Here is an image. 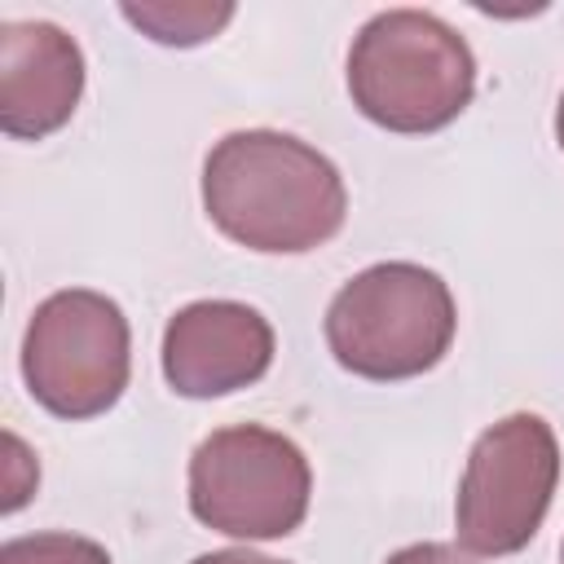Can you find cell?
I'll use <instances>...</instances> for the list:
<instances>
[{"label":"cell","mask_w":564,"mask_h":564,"mask_svg":"<svg viewBox=\"0 0 564 564\" xmlns=\"http://www.w3.org/2000/svg\"><path fill=\"white\" fill-rule=\"evenodd\" d=\"M560 485V441L542 414L516 410L489 423L463 467L454 498L458 546L471 555H516L524 551Z\"/></svg>","instance_id":"obj_6"},{"label":"cell","mask_w":564,"mask_h":564,"mask_svg":"<svg viewBox=\"0 0 564 564\" xmlns=\"http://www.w3.org/2000/svg\"><path fill=\"white\" fill-rule=\"evenodd\" d=\"M0 564H115L110 551L84 533H26L0 546Z\"/></svg>","instance_id":"obj_10"},{"label":"cell","mask_w":564,"mask_h":564,"mask_svg":"<svg viewBox=\"0 0 564 564\" xmlns=\"http://www.w3.org/2000/svg\"><path fill=\"white\" fill-rule=\"evenodd\" d=\"M555 141L564 150V93H560V106H555Z\"/></svg>","instance_id":"obj_13"},{"label":"cell","mask_w":564,"mask_h":564,"mask_svg":"<svg viewBox=\"0 0 564 564\" xmlns=\"http://www.w3.org/2000/svg\"><path fill=\"white\" fill-rule=\"evenodd\" d=\"M560 564H564V546H560Z\"/></svg>","instance_id":"obj_14"},{"label":"cell","mask_w":564,"mask_h":564,"mask_svg":"<svg viewBox=\"0 0 564 564\" xmlns=\"http://www.w3.org/2000/svg\"><path fill=\"white\" fill-rule=\"evenodd\" d=\"M84 97V53L53 22H0V128L44 141Z\"/></svg>","instance_id":"obj_8"},{"label":"cell","mask_w":564,"mask_h":564,"mask_svg":"<svg viewBox=\"0 0 564 564\" xmlns=\"http://www.w3.org/2000/svg\"><path fill=\"white\" fill-rule=\"evenodd\" d=\"M194 564H286V560H273V555H260V551H247V546H225V551L198 555Z\"/></svg>","instance_id":"obj_12"},{"label":"cell","mask_w":564,"mask_h":564,"mask_svg":"<svg viewBox=\"0 0 564 564\" xmlns=\"http://www.w3.org/2000/svg\"><path fill=\"white\" fill-rule=\"evenodd\" d=\"M352 106L401 137H427L449 128L476 93L471 44L427 9L375 13L348 48Z\"/></svg>","instance_id":"obj_2"},{"label":"cell","mask_w":564,"mask_h":564,"mask_svg":"<svg viewBox=\"0 0 564 564\" xmlns=\"http://www.w3.org/2000/svg\"><path fill=\"white\" fill-rule=\"evenodd\" d=\"M119 13L154 44L167 48H194L216 40L229 22H234V4L229 0H123Z\"/></svg>","instance_id":"obj_9"},{"label":"cell","mask_w":564,"mask_h":564,"mask_svg":"<svg viewBox=\"0 0 564 564\" xmlns=\"http://www.w3.org/2000/svg\"><path fill=\"white\" fill-rule=\"evenodd\" d=\"M308 498L313 467L304 449L273 427H216L189 454V511L225 538H286L304 524Z\"/></svg>","instance_id":"obj_4"},{"label":"cell","mask_w":564,"mask_h":564,"mask_svg":"<svg viewBox=\"0 0 564 564\" xmlns=\"http://www.w3.org/2000/svg\"><path fill=\"white\" fill-rule=\"evenodd\" d=\"M383 564H480V560L454 542H414V546L392 551Z\"/></svg>","instance_id":"obj_11"},{"label":"cell","mask_w":564,"mask_h":564,"mask_svg":"<svg viewBox=\"0 0 564 564\" xmlns=\"http://www.w3.org/2000/svg\"><path fill=\"white\" fill-rule=\"evenodd\" d=\"M330 357L375 383L427 375L454 344L458 304L436 269L414 260H383L352 273L326 308Z\"/></svg>","instance_id":"obj_3"},{"label":"cell","mask_w":564,"mask_h":564,"mask_svg":"<svg viewBox=\"0 0 564 564\" xmlns=\"http://www.w3.org/2000/svg\"><path fill=\"white\" fill-rule=\"evenodd\" d=\"M159 361L176 397H229L269 375L273 326L242 300H194L167 317Z\"/></svg>","instance_id":"obj_7"},{"label":"cell","mask_w":564,"mask_h":564,"mask_svg":"<svg viewBox=\"0 0 564 564\" xmlns=\"http://www.w3.org/2000/svg\"><path fill=\"white\" fill-rule=\"evenodd\" d=\"M132 375V330L123 308L88 286L53 291L22 335L26 392L57 419L106 414Z\"/></svg>","instance_id":"obj_5"},{"label":"cell","mask_w":564,"mask_h":564,"mask_svg":"<svg viewBox=\"0 0 564 564\" xmlns=\"http://www.w3.org/2000/svg\"><path fill=\"white\" fill-rule=\"evenodd\" d=\"M203 212L247 251L304 256L344 229L348 189L317 145L278 128H242L203 159Z\"/></svg>","instance_id":"obj_1"}]
</instances>
